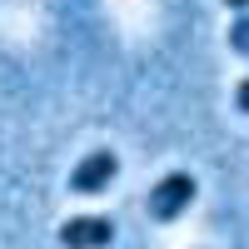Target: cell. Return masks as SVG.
<instances>
[{
    "instance_id": "obj_1",
    "label": "cell",
    "mask_w": 249,
    "mask_h": 249,
    "mask_svg": "<svg viewBox=\"0 0 249 249\" xmlns=\"http://www.w3.org/2000/svg\"><path fill=\"white\" fill-rule=\"evenodd\" d=\"M190 204H195V175L190 170H175V175H164L150 190V219L170 224V219H179L184 210H190Z\"/></svg>"
},
{
    "instance_id": "obj_3",
    "label": "cell",
    "mask_w": 249,
    "mask_h": 249,
    "mask_svg": "<svg viewBox=\"0 0 249 249\" xmlns=\"http://www.w3.org/2000/svg\"><path fill=\"white\" fill-rule=\"evenodd\" d=\"M110 239H115V219H105V214H75L60 224V244L65 249H105Z\"/></svg>"
},
{
    "instance_id": "obj_5",
    "label": "cell",
    "mask_w": 249,
    "mask_h": 249,
    "mask_svg": "<svg viewBox=\"0 0 249 249\" xmlns=\"http://www.w3.org/2000/svg\"><path fill=\"white\" fill-rule=\"evenodd\" d=\"M234 110H244V115H249V75L239 80V90H234Z\"/></svg>"
},
{
    "instance_id": "obj_4",
    "label": "cell",
    "mask_w": 249,
    "mask_h": 249,
    "mask_svg": "<svg viewBox=\"0 0 249 249\" xmlns=\"http://www.w3.org/2000/svg\"><path fill=\"white\" fill-rule=\"evenodd\" d=\"M230 45H234L239 55H249V15H239L234 25H230Z\"/></svg>"
},
{
    "instance_id": "obj_2",
    "label": "cell",
    "mask_w": 249,
    "mask_h": 249,
    "mask_svg": "<svg viewBox=\"0 0 249 249\" xmlns=\"http://www.w3.org/2000/svg\"><path fill=\"white\" fill-rule=\"evenodd\" d=\"M115 170H120V155H115V150H90V155L70 170V195H100V190L115 179Z\"/></svg>"
},
{
    "instance_id": "obj_6",
    "label": "cell",
    "mask_w": 249,
    "mask_h": 249,
    "mask_svg": "<svg viewBox=\"0 0 249 249\" xmlns=\"http://www.w3.org/2000/svg\"><path fill=\"white\" fill-rule=\"evenodd\" d=\"M224 5H234V10H249V0H224Z\"/></svg>"
}]
</instances>
